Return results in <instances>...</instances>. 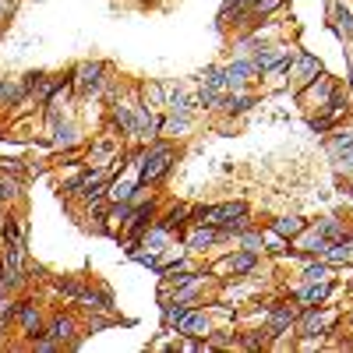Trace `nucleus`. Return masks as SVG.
<instances>
[{
	"label": "nucleus",
	"mask_w": 353,
	"mask_h": 353,
	"mask_svg": "<svg viewBox=\"0 0 353 353\" xmlns=\"http://www.w3.org/2000/svg\"><path fill=\"white\" fill-rule=\"evenodd\" d=\"M272 336H269V329H254V332H248V336H241V346H248V350H258V346H265Z\"/></svg>",
	"instance_id": "2f4dec72"
},
{
	"label": "nucleus",
	"mask_w": 353,
	"mask_h": 353,
	"mask_svg": "<svg viewBox=\"0 0 353 353\" xmlns=\"http://www.w3.org/2000/svg\"><path fill=\"white\" fill-rule=\"evenodd\" d=\"M329 156L339 170H346V176H353V131H336L329 138Z\"/></svg>",
	"instance_id": "20e7f679"
},
{
	"label": "nucleus",
	"mask_w": 353,
	"mask_h": 353,
	"mask_svg": "<svg viewBox=\"0 0 353 353\" xmlns=\"http://www.w3.org/2000/svg\"><path fill=\"white\" fill-rule=\"evenodd\" d=\"M254 74H258V68H254L251 57H237L233 64H226V81H230V88H244Z\"/></svg>",
	"instance_id": "4468645a"
},
{
	"label": "nucleus",
	"mask_w": 353,
	"mask_h": 353,
	"mask_svg": "<svg viewBox=\"0 0 353 353\" xmlns=\"http://www.w3.org/2000/svg\"><path fill=\"white\" fill-rule=\"evenodd\" d=\"M332 18H336L332 25H336V32H339V39L353 46V14H350L346 8H336V11H332Z\"/></svg>",
	"instance_id": "393cba45"
},
{
	"label": "nucleus",
	"mask_w": 353,
	"mask_h": 353,
	"mask_svg": "<svg viewBox=\"0 0 353 353\" xmlns=\"http://www.w3.org/2000/svg\"><path fill=\"white\" fill-rule=\"evenodd\" d=\"M346 81H350V92H353V46H350V71H346Z\"/></svg>",
	"instance_id": "f704fd0d"
},
{
	"label": "nucleus",
	"mask_w": 353,
	"mask_h": 353,
	"mask_svg": "<svg viewBox=\"0 0 353 353\" xmlns=\"http://www.w3.org/2000/svg\"><path fill=\"white\" fill-rule=\"evenodd\" d=\"M141 248H145V251H152V254L159 258V254H163V251L170 248V233H166L163 226H152V230H145V233H141Z\"/></svg>",
	"instance_id": "6ab92c4d"
},
{
	"label": "nucleus",
	"mask_w": 353,
	"mask_h": 353,
	"mask_svg": "<svg viewBox=\"0 0 353 353\" xmlns=\"http://www.w3.org/2000/svg\"><path fill=\"white\" fill-rule=\"evenodd\" d=\"M173 159H176V152H173V145L170 141H149L141 149V166H138V184H159L163 176L173 170Z\"/></svg>",
	"instance_id": "f257e3e1"
},
{
	"label": "nucleus",
	"mask_w": 353,
	"mask_h": 353,
	"mask_svg": "<svg viewBox=\"0 0 353 353\" xmlns=\"http://www.w3.org/2000/svg\"><path fill=\"white\" fill-rule=\"evenodd\" d=\"M212 332V321H209V311H188V318L176 325V336H194V339H205Z\"/></svg>",
	"instance_id": "9d476101"
},
{
	"label": "nucleus",
	"mask_w": 353,
	"mask_h": 353,
	"mask_svg": "<svg viewBox=\"0 0 353 353\" xmlns=\"http://www.w3.org/2000/svg\"><path fill=\"white\" fill-rule=\"evenodd\" d=\"M188 304H181V301H173V304H163V325L166 329H176V325H181V321L188 318Z\"/></svg>",
	"instance_id": "a878e982"
},
{
	"label": "nucleus",
	"mask_w": 353,
	"mask_h": 353,
	"mask_svg": "<svg viewBox=\"0 0 353 353\" xmlns=\"http://www.w3.org/2000/svg\"><path fill=\"white\" fill-rule=\"evenodd\" d=\"M0 332H4V318H0Z\"/></svg>",
	"instance_id": "c9c22d12"
},
{
	"label": "nucleus",
	"mask_w": 353,
	"mask_h": 353,
	"mask_svg": "<svg viewBox=\"0 0 353 353\" xmlns=\"http://www.w3.org/2000/svg\"><path fill=\"white\" fill-rule=\"evenodd\" d=\"M332 321H336V314L329 311H318V307H304V318H301V336L304 339H321L329 329H332Z\"/></svg>",
	"instance_id": "39448f33"
},
{
	"label": "nucleus",
	"mask_w": 353,
	"mask_h": 353,
	"mask_svg": "<svg viewBox=\"0 0 353 353\" xmlns=\"http://www.w3.org/2000/svg\"><path fill=\"white\" fill-rule=\"evenodd\" d=\"M258 269V254L254 251H233L219 261V272H230V276H251Z\"/></svg>",
	"instance_id": "1a4fd4ad"
},
{
	"label": "nucleus",
	"mask_w": 353,
	"mask_h": 353,
	"mask_svg": "<svg viewBox=\"0 0 353 353\" xmlns=\"http://www.w3.org/2000/svg\"><path fill=\"white\" fill-rule=\"evenodd\" d=\"M226 241V233L219 230V226H201V223H194L191 230H188V248L191 251H209V248H216V244H223Z\"/></svg>",
	"instance_id": "0eeeda50"
},
{
	"label": "nucleus",
	"mask_w": 353,
	"mask_h": 353,
	"mask_svg": "<svg viewBox=\"0 0 353 353\" xmlns=\"http://www.w3.org/2000/svg\"><path fill=\"white\" fill-rule=\"evenodd\" d=\"M0 103H8V106H25V103H28L25 81H0Z\"/></svg>",
	"instance_id": "412c9836"
},
{
	"label": "nucleus",
	"mask_w": 353,
	"mask_h": 353,
	"mask_svg": "<svg viewBox=\"0 0 353 353\" xmlns=\"http://www.w3.org/2000/svg\"><path fill=\"white\" fill-rule=\"evenodd\" d=\"M0 241H4V248H25V223L18 216L0 219Z\"/></svg>",
	"instance_id": "dca6fc26"
},
{
	"label": "nucleus",
	"mask_w": 353,
	"mask_h": 353,
	"mask_svg": "<svg viewBox=\"0 0 353 353\" xmlns=\"http://www.w3.org/2000/svg\"><path fill=\"white\" fill-rule=\"evenodd\" d=\"M329 293H332V279H325V283H304L297 290V301H301V307H321L329 301Z\"/></svg>",
	"instance_id": "ddd939ff"
},
{
	"label": "nucleus",
	"mask_w": 353,
	"mask_h": 353,
	"mask_svg": "<svg viewBox=\"0 0 353 353\" xmlns=\"http://www.w3.org/2000/svg\"><path fill=\"white\" fill-rule=\"evenodd\" d=\"M272 230L279 233L283 241H293L301 230H307V219H301V216H279V219H272Z\"/></svg>",
	"instance_id": "aec40b11"
},
{
	"label": "nucleus",
	"mask_w": 353,
	"mask_h": 353,
	"mask_svg": "<svg viewBox=\"0 0 353 353\" xmlns=\"http://www.w3.org/2000/svg\"><path fill=\"white\" fill-rule=\"evenodd\" d=\"M74 141H78V131L71 124H64V121L53 124V145H74Z\"/></svg>",
	"instance_id": "c756f323"
},
{
	"label": "nucleus",
	"mask_w": 353,
	"mask_h": 353,
	"mask_svg": "<svg viewBox=\"0 0 353 353\" xmlns=\"http://www.w3.org/2000/svg\"><path fill=\"white\" fill-rule=\"evenodd\" d=\"M138 188V173L134 176H110V184H106V201H128L131 198V191Z\"/></svg>",
	"instance_id": "a211bd4d"
},
{
	"label": "nucleus",
	"mask_w": 353,
	"mask_h": 353,
	"mask_svg": "<svg viewBox=\"0 0 353 353\" xmlns=\"http://www.w3.org/2000/svg\"><path fill=\"white\" fill-rule=\"evenodd\" d=\"M74 332H78V325H74V318H68V314H57L50 325H46V336H53L61 346H78L81 339Z\"/></svg>",
	"instance_id": "9b49d317"
},
{
	"label": "nucleus",
	"mask_w": 353,
	"mask_h": 353,
	"mask_svg": "<svg viewBox=\"0 0 353 353\" xmlns=\"http://www.w3.org/2000/svg\"><path fill=\"white\" fill-rule=\"evenodd\" d=\"M279 8H283V0H254L248 14H254V18H269V14H276Z\"/></svg>",
	"instance_id": "7c9ffc66"
},
{
	"label": "nucleus",
	"mask_w": 353,
	"mask_h": 353,
	"mask_svg": "<svg viewBox=\"0 0 353 353\" xmlns=\"http://www.w3.org/2000/svg\"><path fill=\"white\" fill-rule=\"evenodd\" d=\"M251 106H254V96L244 92V88H230V92L223 96V103H219V110L230 113V117H241V113H248Z\"/></svg>",
	"instance_id": "2eb2a0df"
},
{
	"label": "nucleus",
	"mask_w": 353,
	"mask_h": 353,
	"mask_svg": "<svg viewBox=\"0 0 353 353\" xmlns=\"http://www.w3.org/2000/svg\"><path fill=\"white\" fill-rule=\"evenodd\" d=\"M318 230L329 237V244H332V241H343V237H350V233H353V230H346V226H343L339 219H332V216H329V219H318Z\"/></svg>",
	"instance_id": "cd10ccee"
},
{
	"label": "nucleus",
	"mask_w": 353,
	"mask_h": 353,
	"mask_svg": "<svg viewBox=\"0 0 353 353\" xmlns=\"http://www.w3.org/2000/svg\"><path fill=\"white\" fill-rule=\"evenodd\" d=\"M103 74H106V68H103L99 61H85V64H78L74 74H71L74 92H78V96H88V99L99 96V92H103V81H106Z\"/></svg>",
	"instance_id": "f03ea898"
},
{
	"label": "nucleus",
	"mask_w": 353,
	"mask_h": 353,
	"mask_svg": "<svg viewBox=\"0 0 353 353\" xmlns=\"http://www.w3.org/2000/svg\"><path fill=\"white\" fill-rule=\"evenodd\" d=\"M350 113V96L343 92V88L336 85V92L329 96V103L325 106H321V117H325V121L329 124H336V121H343V117Z\"/></svg>",
	"instance_id": "f3484780"
},
{
	"label": "nucleus",
	"mask_w": 353,
	"mask_h": 353,
	"mask_svg": "<svg viewBox=\"0 0 353 353\" xmlns=\"http://www.w3.org/2000/svg\"><path fill=\"white\" fill-rule=\"evenodd\" d=\"M188 219H191V209H188V205H173V209H170L166 216H159V223H156V226H163L166 233H176Z\"/></svg>",
	"instance_id": "4be33fe9"
},
{
	"label": "nucleus",
	"mask_w": 353,
	"mask_h": 353,
	"mask_svg": "<svg viewBox=\"0 0 353 353\" xmlns=\"http://www.w3.org/2000/svg\"><path fill=\"white\" fill-rule=\"evenodd\" d=\"M241 237V244H244V251H254V254H261L265 251V233H258V230H244V233H237Z\"/></svg>",
	"instance_id": "c85d7f7f"
},
{
	"label": "nucleus",
	"mask_w": 353,
	"mask_h": 353,
	"mask_svg": "<svg viewBox=\"0 0 353 353\" xmlns=\"http://www.w3.org/2000/svg\"><path fill=\"white\" fill-rule=\"evenodd\" d=\"M201 85H209V88H216V92H230V81H226V68H205V74H201Z\"/></svg>",
	"instance_id": "bb28decb"
},
{
	"label": "nucleus",
	"mask_w": 353,
	"mask_h": 353,
	"mask_svg": "<svg viewBox=\"0 0 353 353\" xmlns=\"http://www.w3.org/2000/svg\"><path fill=\"white\" fill-rule=\"evenodd\" d=\"M325 279H332V265L325 258L304 265V283H325Z\"/></svg>",
	"instance_id": "b1692460"
},
{
	"label": "nucleus",
	"mask_w": 353,
	"mask_h": 353,
	"mask_svg": "<svg viewBox=\"0 0 353 353\" xmlns=\"http://www.w3.org/2000/svg\"><path fill=\"white\" fill-rule=\"evenodd\" d=\"M332 92H336V81H332V78H325V74H318L311 85H304V88H301V99H304L307 106H318V110H321V106L329 103V96H332Z\"/></svg>",
	"instance_id": "6e6552de"
},
{
	"label": "nucleus",
	"mask_w": 353,
	"mask_h": 353,
	"mask_svg": "<svg viewBox=\"0 0 353 353\" xmlns=\"http://www.w3.org/2000/svg\"><path fill=\"white\" fill-rule=\"evenodd\" d=\"M329 128H332V124H329V121H325V117H321V113H318V117H311V131H314V134H325Z\"/></svg>",
	"instance_id": "72a5a7b5"
},
{
	"label": "nucleus",
	"mask_w": 353,
	"mask_h": 353,
	"mask_svg": "<svg viewBox=\"0 0 353 353\" xmlns=\"http://www.w3.org/2000/svg\"><path fill=\"white\" fill-rule=\"evenodd\" d=\"M188 128H191V113H170V117H163V128H159V134L176 138V134H184Z\"/></svg>",
	"instance_id": "5701e85b"
},
{
	"label": "nucleus",
	"mask_w": 353,
	"mask_h": 353,
	"mask_svg": "<svg viewBox=\"0 0 353 353\" xmlns=\"http://www.w3.org/2000/svg\"><path fill=\"white\" fill-rule=\"evenodd\" d=\"M318 74H321V61H318V57H311V53H293L290 81H293V88H297V92H301L304 85H311Z\"/></svg>",
	"instance_id": "7ed1b4c3"
},
{
	"label": "nucleus",
	"mask_w": 353,
	"mask_h": 353,
	"mask_svg": "<svg viewBox=\"0 0 353 353\" xmlns=\"http://www.w3.org/2000/svg\"><path fill=\"white\" fill-rule=\"evenodd\" d=\"M293 248H297L304 258H321V251L329 248V237L318 226H307V230H301L297 237H293Z\"/></svg>",
	"instance_id": "423d86ee"
},
{
	"label": "nucleus",
	"mask_w": 353,
	"mask_h": 353,
	"mask_svg": "<svg viewBox=\"0 0 353 353\" xmlns=\"http://www.w3.org/2000/svg\"><path fill=\"white\" fill-rule=\"evenodd\" d=\"M53 286H57V290H61V293H64V297H71V301H78V297H81V293H85V286H81L78 279H57Z\"/></svg>",
	"instance_id": "473e14b6"
},
{
	"label": "nucleus",
	"mask_w": 353,
	"mask_h": 353,
	"mask_svg": "<svg viewBox=\"0 0 353 353\" xmlns=\"http://www.w3.org/2000/svg\"><path fill=\"white\" fill-rule=\"evenodd\" d=\"M18 325H21V332L25 336H39V332H46V325H43V314H39V307L36 304H28V301H18Z\"/></svg>",
	"instance_id": "f8f14e48"
}]
</instances>
